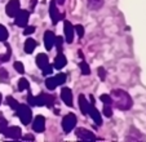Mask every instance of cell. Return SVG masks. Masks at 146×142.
<instances>
[{"label":"cell","instance_id":"obj_29","mask_svg":"<svg viewBox=\"0 0 146 142\" xmlns=\"http://www.w3.org/2000/svg\"><path fill=\"white\" fill-rule=\"evenodd\" d=\"M100 100H101L102 102H104V105H113V98H111V96H109V94H102L101 97H100Z\"/></svg>","mask_w":146,"mask_h":142},{"label":"cell","instance_id":"obj_41","mask_svg":"<svg viewBox=\"0 0 146 142\" xmlns=\"http://www.w3.org/2000/svg\"><path fill=\"white\" fill-rule=\"evenodd\" d=\"M56 1H57L60 5H64V3H65V0H56Z\"/></svg>","mask_w":146,"mask_h":142},{"label":"cell","instance_id":"obj_1","mask_svg":"<svg viewBox=\"0 0 146 142\" xmlns=\"http://www.w3.org/2000/svg\"><path fill=\"white\" fill-rule=\"evenodd\" d=\"M111 98H113V105H115L116 109L123 110V111H127L132 107L133 101L131 98V96L128 94L125 90L123 89H114L111 92Z\"/></svg>","mask_w":146,"mask_h":142},{"label":"cell","instance_id":"obj_31","mask_svg":"<svg viewBox=\"0 0 146 142\" xmlns=\"http://www.w3.org/2000/svg\"><path fill=\"white\" fill-rule=\"evenodd\" d=\"M102 112H104V115H105L106 117L113 116V110H111L110 105H104V110H102Z\"/></svg>","mask_w":146,"mask_h":142},{"label":"cell","instance_id":"obj_33","mask_svg":"<svg viewBox=\"0 0 146 142\" xmlns=\"http://www.w3.org/2000/svg\"><path fill=\"white\" fill-rule=\"evenodd\" d=\"M8 72H7L5 68H0V82L7 83L8 82Z\"/></svg>","mask_w":146,"mask_h":142},{"label":"cell","instance_id":"obj_7","mask_svg":"<svg viewBox=\"0 0 146 142\" xmlns=\"http://www.w3.org/2000/svg\"><path fill=\"white\" fill-rule=\"evenodd\" d=\"M21 11V7H19V0H9L8 4L5 7V13L9 17H16V14Z\"/></svg>","mask_w":146,"mask_h":142},{"label":"cell","instance_id":"obj_16","mask_svg":"<svg viewBox=\"0 0 146 142\" xmlns=\"http://www.w3.org/2000/svg\"><path fill=\"white\" fill-rule=\"evenodd\" d=\"M36 65H38V67L40 68V70L47 67V66L49 65V58H48V56L45 54V53H39V54L36 56Z\"/></svg>","mask_w":146,"mask_h":142},{"label":"cell","instance_id":"obj_3","mask_svg":"<svg viewBox=\"0 0 146 142\" xmlns=\"http://www.w3.org/2000/svg\"><path fill=\"white\" fill-rule=\"evenodd\" d=\"M54 96L53 94H48V93H41L39 96L35 97V106H47L53 107L54 105Z\"/></svg>","mask_w":146,"mask_h":142},{"label":"cell","instance_id":"obj_27","mask_svg":"<svg viewBox=\"0 0 146 142\" xmlns=\"http://www.w3.org/2000/svg\"><path fill=\"white\" fill-rule=\"evenodd\" d=\"M56 82H57L58 85H62L65 82H66V74H64V72H60V74L56 75Z\"/></svg>","mask_w":146,"mask_h":142},{"label":"cell","instance_id":"obj_35","mask_svg":"<svg viewBox=\"0 0 146 142\" xmlns=\"http://www.w3.org/2000/svg\"><path fill=\"white\" fill-rule=\"evenodd\" d=\"M34 31H35V27H34V26H25L23 35L29 36V35H31V34H34Z\"/></svg>","mask_w":146,"mask_h":142},{"label":"cell","instance_id":"obj_6","mask_svg":"<svg viewBox=\"0 0 146 142\" xmlns=\"http://www.w3.org/2000/svg\"><path fill=\"white\" fill-rule=\"evenodd\" d=\"M49 16H50L53 25H57L58 21L64 19V17H65V14H60V12H58V8L56 5V0H52L49 4Z\"/></svg>","mask_w":146,"mask_h":142},{"label":"cell","instance_id":"obj_12","mask_svg":"<svg viewBox=\"0 0 146 142\" xmlns=\"http://www.w3.org/2000/svg\"><path fill=\"white\" fill-rule=\"evenodd\" d=\"M61 98H62V101L65 102V105H67L69 107L72 106V92L70 88H62V90H61Z\"/></svg>","mask_w":146,"mask_h":142},{"label":"cell","instance_id":"obj_34","mask_svg":"<svg viewBox=\"0 0 146 142\" xmlns=\"http://www.w3.org/2000/svg\"><path fill=\"white\" fill-rule=\"evenodd\" d=\"M131 132H132L133 137H129V138H128V139H140V138H142V136H141V134H140V132H138L137 129L132 128V129H131Z\"/></svg>","mask_w":146,"mask_h":142},{"label":"cell","instance_id":"obj_19","mask_svg":"<svg viewBox=\"0 0 146 142\" xmlns=\"http://www.w3.org/2000/svg\"><path fill=\"white\" fill-rule=\"evenodd\" d=\"M87 3H88L89 9H92V11H98V9H101L102 5H104V0H87Z\"/></svg>","mask_w":146,"mask_h":142},{"label":"cell","instance_id":"obj_24","mask_svg":"<svg viewBox=\"0 0 146 142\" xmlns=\"http://www.w3.org/2000/svg\"><path fill=\"white\" fill-rule=\"evenodd\" d=\"M7 128H8V121H7V119L3 116V115L0 114V133H5Z\"/></svg>","mask_w":146,"mask_h":142},{"label":"cell","instance_id":"obj_5","mask_svg":"<svg viewBox=\"0 0 146 142\" xmlns=\"http://www.w3.org/2000/svg\"><path fill=\"white\" fill-rule=\"evenodd\" d=\"M29 18H30V12L26 11V9H22V11H19L18 13L16 14V17H14V23H16L18 27L23 29L25 26H27Z\"/></svg>","mask_w":146,"mask_h":142},{"label":"cell","instance_id":"obj_42","mask_svg":"<svg viewBox=\"0 0 146 142\" xmlns=\"http://www.w3.org/2000/svg\"><path fill=\"white\" fill-rule=\"evenodd\" d=\"M1 100H3V97H1V93H0V104H1Z\"/></svg>","mask_w":146,"mask_h":142},{"label":"cell","instance_id":"obj_38","mask_svg":"<svg viewBox=\"0 0 146 142\" xmlns=\"http://www.w3.org/2000/svg\"><path fill=\"white\" fill-rule=\"evenodd\" d=\"M27 101H29V105H30V106H35V97H34L31 93H29Z\"/></svg>","mask_w":146,"mask_h":142},{"label":"cell","instance_id":"obj_14","mask_svg":"<svg viewBox=\"0 0 146 142\" xmlns=\"http://www.w3.org/2000/svg\"><path fill=\"white\" fill-rule=\"evenodd\" d=\"M88 115L92 117V120H93L94 123L97 124V125H101V124H102L101 114H100V111L96 109V106H94V105H91V107H89V111H88Z\"/></svg>","mask_w":146,"mask_h":142},{"label":"cell","instance_id":"obj_15","mask_svg":"<svg viewBox=\"0 0 146 142\" xmlns=\"http://www.w3.org/2000/svg\"><path fill=\"white\" fill-rule=\"evenodd\" d=\"M67 65V60H66V57L64 56V53L62 52H58V54L56 56V58H54V68L56 70H61V68H64L65 66Z\"/></svg>","mask_w":146,"mask_h":142},{"label":"cell","instance_id":"obj_10","mask_svg":"<svg viewBox=\"0 0 146 142\" xmlns=\"http://www.w3.org/2000/svg\"><path fill=\"white\" fill-rule=\"evenodd\" d=\"M21 134H22V132H21V128H19V127H11V128L8 127L5 133H4V136H5L7 138L19 139L21 138Z\"/></svg>","mask_w":146,"mask_h":142},{"label":"cell","instance_id":"obj_32","mask_svg":"<svg viewBox=\"0 0 146 142\" xmlns=\"http://www.w3.org/2000/svg\"><path fill=\"white\" fill-rule=\"evenodd\" d=\"M7 49H8L7 54H0V62H7V61L11 60V48H9V45H7Z\"/></svg>","mask_w":146,"mask_h":142},{"label":"cell","instance_id":"obj_18","mask_svg":"<svg viewBox=\"0 0 146 142\" xmlns=\"http://www.w3.org/2000/svg\"><path fill=\"white\" fill-rule=\"evenodd\" d=\"M36 45H38V43H36L33 38L26 39V41H25V52L27 53V54H31V53L35 50Z\"/></svg>","mask_w":146,"mask_h":142},{"label":"cell","instance_id":"obj_28","mask_svg":"<svg viewBox=\"0 0 146 142\" xmlns=\"http://www.w3.org/2000/svg\"><path fill=\"white\" fill-rule=\"evenodd\" d=\"M62 41H64L62 36H56L54 45H56V48H57V52H62Z\"/></svg>","mask_w":146,"mask_h":142},{"label":"cell","instance_id":"obj_17","mask_svg":"<svg viewBox=\"0 0 146 142\" xmlns=\"http://www.w3.org/2000/svg\"><path fill=\"white\" fill-rule=\"evenodd\" d=\"M79 107H80V111H82L83 115H88L91 105H89V102L87 101L84 94H79Z\"/></svg>","mask_w":146,"mask_h":142},{"label":"cell","instance_id":"obj_21","mask_svg":"<svg viewBox=\"0 0 146 142\" xmlns=\"http://www.w3.org/2000/svg\"><path fill=\"white\" fill-rule=\"evenodd\" d=\"M79 68H80V71H82L83 75H89V74H91V68H89V65L84 60H83L82 62L79 63Z\"/></svg>","mask_w":146,"mask_h":142},{"label":"cell","instance_id":"obj_37","mask_svg":"<svg viewBox=\"0 0 146 142\" xmlns=\"http://www.w3.org/2000/svg\"><path fill=\"white\" fill-rule=\"evenodd\" d=\"M41 72H43V75H49V74H52V72H53V66L48 65L47 67H44L43 70H41Z\"/></svg>","mask_w":146,"mask_h":142},{"label":"cell","instance_id":"obj_23","mask_svg":"<svg viewBox=\"0 0 146 142\" xmlns=\"http://www.w3.org/2000/svg\"><path fill=\"white\" fill-rule=\"evenodd\" d=\"M7 104H8V106L11 107L12 110H14V111H16V110L18 109V106H19V104H18V102H17L12 96H8V97H7Z\"/></svg>","mask_w":146,"mask_h":142},{"label":"cell","instance_id":"obj_26","mask_svg":"<svg viewBox=\"0 0 146 142\" xmlns=\"http://www.w3.org/2000/svg\"><path fill=\"white\" fill-rule=\"evenodd\" d=\"M13 67L18 74H23V72H25V67H23L22 62H19V61H16V62L13 63Z\"/></svg>","mask_w":146,"mask_h":142},{"label":"cell","instance_id":"obj_4","mask_svg":"<svg viewBox=\"0 0 146 142\" xmlns=\"http://www.w3.org/2000/svg\"><path fill=\"white\" fill-rule=\"evenodd\" d=\"M76 121H78V119L72 112H70L66 116H64V119H62V129H64L65 133H70L74 129V127L76 125Z\"/></svg>","mask_w":146,"mask_h":142},{"label":"cell","instance_id":"obj_36","mask_svg":"<svg viewBox=\"0 0 146 142\" xmlns=\"http://www.w3.org/2000/svg\"><path fill=\"white\" fill-rule=\"evenodd\" d=\"M97 72H98V76L101 80H105L106 79V71L104 67H98L97 68Z\"/></svg>","mask_w":146,"mask_h":142},{"label":"cell","instance_id":"obj_13","mask_svg":"<svg viewBox=\"0 0 146 142\" xmlns=\"http://www.w3.org/2000/svg\"><path fill=\"white\" fill-rule=\"evenodd\" d=\"M74 26L71 25V22L69 21H65V39H66L67 43H72V40H74Z\"/></svg>","mask_w":146,"mask_h":142},{"label":"cell","instance_id":"obj_22","mask_svg":"<svg viewBox=\"0 0 146 142\" xmlns=\"http://www.w3.org/2000/svg\"><path fill=\"white\" fill-rule=\"evenodd\" d=\"M29 88H30V84H29V80L25 79V78H21V79L18 80V90H27Z\"/></svg>","mask_w":146,"mask_h":142},{"label":"cell","instance_id":"obj_20","mask_svg":"<svg viewBox=\"0 0 146 142\" xmlns=\"http://www.w3.org/2000/svg\"><path fill=\"white\" fill-rule=\"evenodd\" d=\"M45 87H47L49 90H54L56 88L58 87L57 82H56V78L54 76L53 78H47V79H45Z\"/></svg>","mask_w":146,"mask_h":142},{"label":"cell","instance_id":"obj_30","mask_svg":"<svg viewBox=\"0 0 146 142\" xmlns=\"http://www.w3.org/2000/svg\"><path fill=\"white\" fill-rule=\"evenodd\" d=\"M74 30H75V33H76L78 38H83V36H84V27H83L82 25H75Z\"/></svg>","mask_w":146,"mask_h":142},{"label":"cell","instance_id":"obj_40","mask_svg":"<svg viewBox=\"0 0 146 142\" xmlns=\"http://www.w3.org/2000/svg\"><path fill=\"white\" fill-rule=\"evenodd\" d=\"M23 139H31V141H34L35 138H34V136H31V134H27V136L23 137Z\"/></svg>","mask_w":146,"mask_h":142},{"label":"cell","instance_id":"obj_25","mask_svg":"<svg viewBox=\"0 0 146 142\" xmlns=\"http://www.w3.org/2000/svg\"><path fill=\"white\" fill-rule=\"evenodd\" d=\"M9 34H8V30L5 29V26L0 25V41H5L8 39Z\"/></svg>","mask_w":146,"mask_h":142},{"label":"cell","instance_id":"obj_2","mask_svg":"<svg viewBox=\"0 0 146 142\" xmlns=\"http://www.w3.org/2000/svg\"><path fill=\"white\" fill-rule=\"evenodd\" d=\"M16 114H17L18 119L21 120V123H22L23 125H29L30 121H31V119H33V111H31V109L27 106V105H21L19 104L18 109L16 110Z\"/></svg>","mask_w":146,"mask_h":142},{"label":"cell","instance_id":"obj_8","mask_svg":"<svg viewBox=\"0 0 146 142\" xmlns=\"http://www.w3.org/2000/svg\"><path fill=\"white\" fill-rule=\"evenodd\" d=\"M75 134H76V137L79 139H84V141H94L96 139V136L89 129H86V128H78Z\"/></svg>","mask_w":146,"mask_h":142},{"label":"cell","instance_id":"obj_39","mask_svg":"<svg viewBox=\"0 0 146 142\" xmlns=\"http://www.w3.org/2000/svg\"><path fill=\"white\" fill-rule=\"evenodd\" d=\"M36 3H38V0H30V9H31V11H34V9H35Z\"/></svg>","mask_w":146,"mask_h":142},{"label":"cell","instance_id":"obj_9","mask_svg":"<svg viewBox=\"0 0 146 142\" xmlns=\"http://www.w3.org/2000/svg\"><path fill=\"white\" fill-rule=\"evenodd\" d=\"M33 129H34V132H36V133H41V132H44V129H45V119H44V116H41V115L35 116V119H34V121H33Z\"/></svg>","mask_w":146,"mask_h":142},{"label":"cell","instance_id":"obj_11","mask_svg":"<svg viewBox=\"0 0 146 142\" xmlns=\"http://www.w3.org/2000/svg\"><path fill=\"white\" fill-rule=\"evenodd\" d=\"M54 41H56V35L53 34V31H45V34H44L45 49L52 50V48L54 46Z\"/></svg>","mask_w":146,"mask_h":142}]
</instances>
